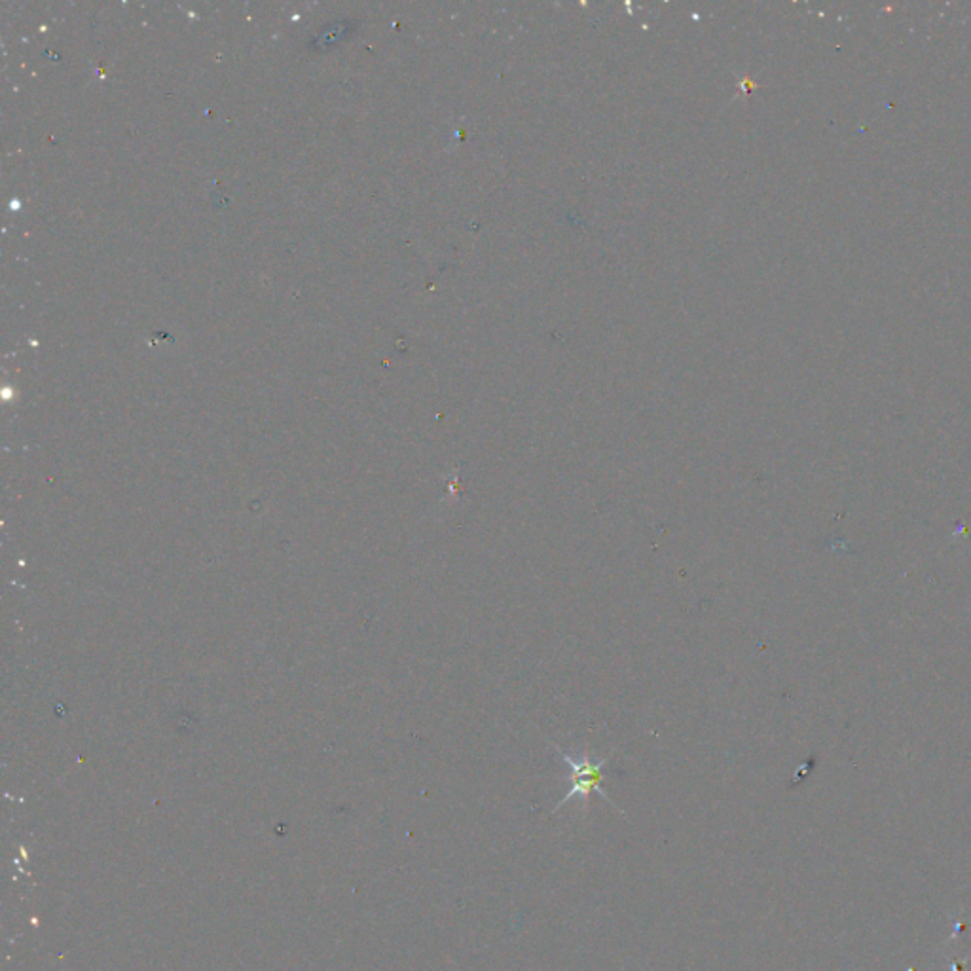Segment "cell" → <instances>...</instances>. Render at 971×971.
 Masks as SVG:
<instances>
[{"instance_id":"cell-1","label":"cell","mask_w":971,"mask_h":971,"mask_svg":"<svg viewBox=\"0 0 971 971\" xmlns=\"http://www.w3.org/2000/svg\"><path fill=\"white\" fill-rule=\"evenodd\" d=\"M562 761L568 765L569 772H571V788L568 789L566 797L558 803V807L562 808L568 801L579 797L583 801L590 799L592 793H600V797L605 799L607 803L609 797L605 795L604 789H602V780H604V765L607 763V759H602V761H592L588 755H583V757H575L571 753L564 752V750H558ZM613 805V803H611Z\"/></svg>"}]
</instances>
